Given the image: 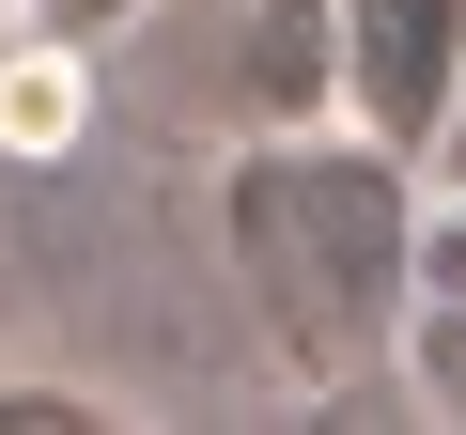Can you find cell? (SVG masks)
<instances>
[{
  "label": "cell",
  "mask_w": 466,
  "mask_h": 435,
  "mask_svg": "<svg viewBox=\"0 0 466 435\" xmlns=\"http://www.w3.org/2000/svg\"><path fill=\"white\" fill-rule=\"evenodd\" d=\"M233 265L296 373H373L404 342V265H420V187L389 140H249L233 156Z\"/></svg>",
  "instance_id": "obj_1"
},
{
  "label": "cell",
  "mask_w": 466,
  "mask_h": 435,
  "mask_svg": "<svg viewBox=\"0 0 466 435\" xmlns=\"http://www.w3.org/2000/svg\"><path fill=\"white\" fill-rule=\"evenodd\" d=\"M327 63H342L358 140L435 156L466 109V0H327Z\"/></svg>",
  "instance_id": "obj_2"
}]
</instances>
